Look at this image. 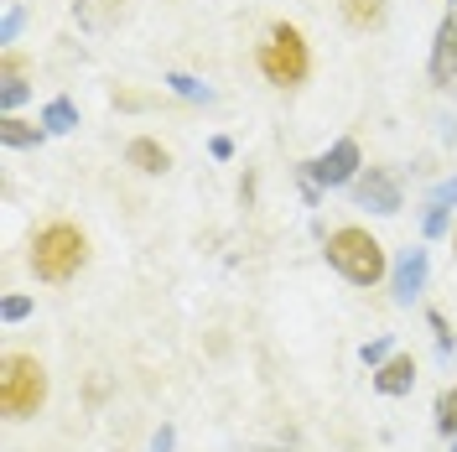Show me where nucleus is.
<instances>
[{
  "label": "nucleus",
  "instance_id": "obj_1",
  "mask_svg": "<svg viewBox=\"0 0 457 452\" xmlns=\"http://www.w3.org/2000/svg\"><path fill=\"white\" fill-rule=\"evenodd\" d=\"M27 260H31V276H37V281H47V286L73 281L88 260V234L73 224V219H53V224H42L31 234Z\"/></svg>",
  "mask_w": 457,
  "mask_h": 452
},
{
  "label": "nucleus",
  "instance_id": "obj_2",
  "mask_svg": "<svg viewBox=\"0 0 457 452\" xmlns=\"http://www.w3.org/2000/svg\"><path fill=\"white\" fill-rule=\"evenodd\" d=\"M322 255H328V265H333L348 286H379L390 276V255H385V245H379L364 224L333 229V234L322 239Z\"/></svg>",
  "mask_w": 457,
  "mask_h": 452
},
{
  "label": "nucleus",
  "instance_id": "obj_3",
  "mask_svg": "<svg viewBox=\"0 0 457 452\" xmlns=\"http://www.w3.org/2000/svg\"><path fill=\"white\" fill-rule=\"evenodd\" d=\"M255 63H260V73H265V84H276V88H302V84H307V73H312V47H307L302 27L276 21V27L265 31V42H260Z\"/></svg>",
  "mask_w": 457,
  "mask_h": 452
},
{
  "label": "nucleus",
  "instance_id": "obj_4",
  "mask_svg": "<svg viewBox=\"0 0 457 452\" xmlns=\"http://www.w3.org/2000/svg\"><path fill=\"white\" fill-rule=\"evenodd\" d=\"M47 406V369L37 354H5L0 359V416L5 422H31Z\"/></svg>",
  "mask_w": 457,
  "mask_h": 452
},
{
  "label": "nucleus",
  "instance_id": "obj_5",
  "mask_svg": "<svg viewBox=\"0 0 457 452\" xmlns=\"http://www.w3.org/2000/svg\"><path fill=\"white\" fill-rule=\"evenodd\" d=\"M359 172H364V151H359L353 136H338L328 151H317L312 162H302V177H312L322 193H333V188H353Z\"/></svg>",
  "mask_w": 457,
  "mask_h": 452
},
{
  "label": "nucleus",
  "instance_id": "obj_6",
  "mask_svg": "<svg viewBox=\"0 0 457 452\" xmlns=\"http://www.w3.org/2000/svg\"><path fill=\"white\" fill-rule=\"evenodd\" d=\"M348 193H353V203H359V208L385 213V219L405 208V188H400V177L390 167H364L359 177H353V188H348Z\"/></svg>",
  "mask_w": 457,
  "mask_h": 452
},
{
  "label": "nucleus",
  "instance_id": "obj_7",
  "mask_svg": "<svg viewBox=\"0 0 457 452\" xmlns=\"http://www.w3.org/2000/svg\"><path fill=\"white\" fill-rule=\"evenodd\" d=\"M427 281H431V250H427V245L400 250L395 265H390V291H395V307L421 302V297H427Z\"/></svg>",
  "mask_w": 457,
  "mask_h": 452
},
{
  "label": "nucleus",
  "instance_id": "obj_8",
  "mask_svg": "<svg viewBox=\"0 0 457 452\" xmlns=\"http://www.w3.org/2000/svg\"><path fill=\"white\" fill-rule=\"evenodd\" d=\"M427 68H431V84L436 88H453V79H457V11H447V16L436 21Z\"/></svg>",
  "mask_w": 457,
  "mask_h": 452
},
{
  "label": "nucleus",
  "instance_id": "obj_9",
  "mask_svg": "<svg viewBox=\"0 0 457 452\" xmlns=\"http://www.w3.org/2000/svg\"><path fill=\"white\" fill-rule=\"evenodd\" d=\"M370 374H374V390H379V396H390V400H400V396H411V390H416V359H411V354H400V348L379 369H370Z\"/></svg>",
  "mask_w": 457,
  "mask_h": 452
},
{
  "label": "nucleus",
  "instance_id": "obj_10",
  "mask_svg": "<svg viewBox=\"0 0 457 452\" xmlns=\"http://www.w3.org/2000/svg\"><path fill=\"white\" fill-rule=\"evenodd\" d=\"M125 167L145 172V177H162V172L171 167V151L156 136H130V146H125Z\"/></svg>",
  "mask_w": 457,
  "mask_h": 452
},
{
  "label": "nucleus",
  "instance_id": "obj_11",
  "mask_svg": "<svg viewBox=\"0 0 457 452\" xmlns=\"http://www.w3.org/2000/svg\"><path fill=\"white\" fill-rule=\"evenodd\" d=\"M0 141H5V151H37L47 141V125L27 120V114H0Z\"/></svg>",
  "mask_w": 457,
  "mask_h": 452
},
{
  "label": "nucleus",
  "instance_id": "obj_12",
  "mask_svg": "<svg viewBox=\"0 0 457 452\" xmlns=\"http://www.w3.org/2000/svg\"><path fill=\"white\" fill-rule=\"evenodd\" d=\"M37 120L47 125V136H73V130H79V105H73L68 94H57V99H47V105L37 110Z\"/></svg>",
  "mask_w": 457,
  "mask_h": 452
},
{
  "label": "nucleus",
  "instance_id": "obj_13",
  "mask_svg": "<svg viewBox=\"0 0 457 452\" xmlns=\"http://www.w3.org/2000/svg\"><path fill=\"white\" fill-rule=\"evenodd\" d=\"M385 16H390V5H385V0H343V21H348L353 31L385 27Z\"/></svg>",
  "mask_w": 457,
  "mask_h": 452
},
{
  "label": "nucleus",
  "instance_id": "obj_14",
  "mask_svg": "<svg viewBox=\"0 0 457 452\" xmlns=\"http://www.w3.org/2000/svg\"><path fill=\"white\" fill-rule=\"evenodd\" d=\"M162 84H167L177 99H187V105H213V88L203 84V79H193V73H177V68H171Z\"/></svg>",
  "mask_w": 457,
  "mask_h": 452
},
{
  "label": "nucleus",
  "instance_id": "obj_15",
  "mask_svg": "<svg viewBox=\"0 0 457 452\" xmlns=\"http://www.w3.org/2000/svg\"><path fill=\"white\" fill-rule=\"evenodd\" d=\"M421 234H427V245L431 239H447V234H453V208H447V203H427V213H421Z\"/></svg>",
  "mask_w": 457,
  "mask_h": 452
},
{
  "label": "nucleus",
  "instance_id": "obj_16",
  "mask_svg": "<svg viewBox=\"0 0 457 452\" xmlns=\"http://www.w3.org/2000/svg\"><path fill=\"white\" fill-rule=\"evenodd\" d=\"M11 79H31V57L21 47H0V84Z\"/></svg>",
  "mask_w": 457,
  "mask_h": 452
},
{
  "label": "nucleus",
  "instance_id": "obj_17",
  "mask_svg": "<svg viewBox=\"0 0 457 452\" xmlns=\"http://www.w3.org/2000/svg\"><path fill=\"white\" fill-rule=\"evenodd\" d=\"M436 431H442L447 442L457 437V385H453V390H442V396H436Z\"/></svg>",
  "mask_w": 457,
  "mask_h": 452
},
{
  "label": "nucleus",
  "instance_id": "obj_18",
  "mask_svg": "<svg viewBox=\"0 0 457 452\" xmlns=\"http://www.w3.org/2000/svg\"><path fill=\"white\" fill-rule=\"evenodd\" d=\"M27 99H31V79H11V84H0V114H21Z\"/></svg>",
  "mask_w": 457,
  "mask_h": 452
},
{
  "label": "nucleus",
  "instance_id": "obj_19",
  "mask_svg": "<svg viewBox=\"0 0 457 452\" xmlns=\"http://www.w3.org/2000/svg\"><path fill=\"white\" fill-rule=\"evenodd\" d=\"M31 307H37L31 297L11 291V297H0V322H5V328H16V322H27V317H31Z\"/></svg>",
  "mask_w": 457,
  "mask_h": 452
},
{
  "label": "nucleus",
  "instance_id": "obj_20",
  "mask_svg": "<svg viewBox=\"0 0 457 452\" xmlns=\"http://www.w3.org/2000/svg\"><path fill=\"white\" fill-rule=\"evenodd\" d=\"M427 328L436 333V354H442V359H453V348H457V333H453V322H447L442 312L431 307V312H427Z\"/></svg>",
  "mask_w": 457,
  "mask_h": 452
},
{
  "label": "nucleus",
  "instance_id": "obj_21",
  "mask_svg": "<svg viewBox=\"0 0 457 452\" xmlns=\"http://www.w3.org/2000/svg\"><path fill=\"white\" fill-rule=\"evenodd\" d=\"M21 31H27V11L21 5H5V16H0V47H16Z\"/></svg>",
  "mask_w": 457,
  "mask_h": 452
},
{
  "label": "nucleus",
  "instance_id": "obj_22",
  "mask_svg": "<svg viewBox=\"0 0 457 452\" xmlns=\"http://www.w3.org/2000/svg\"><path fill=\"white\" fill-rule=\"evenodd\" d=\"M390 354H395V339H370L364 348H359V364H364V369H379Z\"/></svg>",
  "mask_w": 457,
  "mask_h": 452
},
{
  "label": "nucleus",
  "instance_id": "obj_23",
  "mask_svg": "<svg viewBox=\"0 0 457 452\" xmlns=\"http://www.w3.org/2000/svg\"><path fill=\"white\" fill-rule=\"evenodd\" d=\"M431 203H447V208H457V172L447 177V182H436V188H431Z\"/></svg>",
  "mask_w": 457,
  "mask_h": 452
},
{
  "label": "nucleus",
  "instance_id": "obj_24",
  "mask_svg": "<svg viewBox=\"0 0 457 452\" xmlns=\"http://www.w3.org/2000/svg\"><path fill=\"white\" fill-rule=\"evenodd\" d=\"M177 448V426H156V437H151V452H171Z\"/></svg>",
  "mask_w": 457,
  "mask_h": 452
},
{
  "label": "nucleus",
  "instance_id": "obj_25",
  "mask_svg": "<svg viewBox=\"0 0 457 452\" xmlns=\"http://www.w3.org/2000/svg\"><path fill=\"white\" fill-rule=\"evenodd\" d=\"M208 156H213V162H234V141H228V136H213V141H208Z\"/></svg>",
  "mask_w": 457,
  "mask_h": 452
},
{
  "label": "nucleus",
  "instance_id": "obj_26",
  "mask_svg": "<svg viewBox=\"0 0 457 452\" xmlns=\"http://www.w3.org/2000/svg\"><path fill=\"white\" fill-rule=\"evenodd\" d=\"M453 452H457V437H453Z\"/></svg>",
  "mask_w": 457,
  "mask_h": 452
},
{
  "label": "nucleus",
  "instance_id": "obj_27",
  "mask_svg": "<svg viewBox=\"0 0 457 452\" xmlns=\"http://www.w3.org/2000/svg\"><path fill=\"white\" fill-rule=\"evenodd\" d=\"M453 239H457V234H453Z\"/></svg>",
  "mask_w": 457,
  "mask_h": 452
}]
</instances>
